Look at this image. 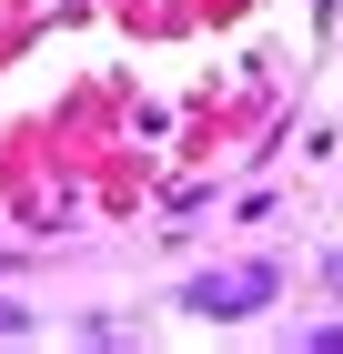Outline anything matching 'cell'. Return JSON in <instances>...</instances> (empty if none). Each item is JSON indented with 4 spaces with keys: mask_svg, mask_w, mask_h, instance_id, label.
<instances>
[{
    "mask_svg": "<svg viewBox=\"0 0 343 354\" xmlns=\"http://www.w3.org/2000/svg\"><path fill=\"white\" fill-rule=\"evenodd\" d=\"M21 324H30V314H21V304H0V334H21Z\"/></svg>",
    "mask_w": 343,
    "mask_h": 354,
    "instance_id": "2",
    "label": "cell"
},
{
    "mask_svg": "<svg viewBox=\"0 0 343 354\" xmlns=\"http://www.w3.org/2000/svg\"><path fill=\"white\" fill-rule=\"evenodd\" d=\"M192 314H212V324H233V314H263L273 304V273L263 263H242V273H202V283H182Z\"/></svg>",
    "mask_w": 343,
    "mask_h": 354,
    "instance_id": "1",
    "label": "cell"
}]
</instances>
